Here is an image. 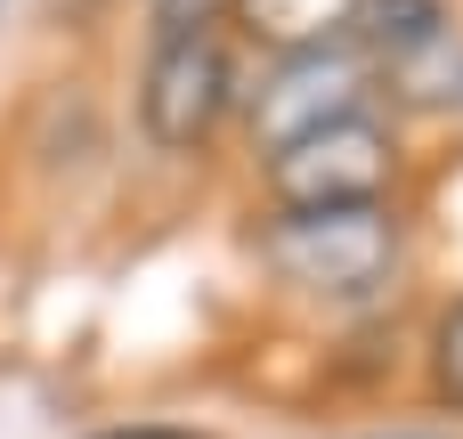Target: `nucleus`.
<instances>
[{
  "label": "nucleus",
  "instance_id": "obj_3",
  "mask_svg": "<svg viewBox=\"0 0 463 439\" xmlns=\"http://www.w3.org/2000/svg\"><path fill=\"white\" fill-rule=\"evenodd\" d=\"M236 106V57L228 41L203 33H155L146 73H138V130L155 147H203L220 114Z\"/></svg>",
  "mask_w": 463,
  "mask_h": 439
},
{
  "label": "nucleus",
  "instance_id": "obj_7",
  "mask_svg": "<svg viewBox=\"0 0 463 439\" xmlns=\"http://www.w3.org/2000/svg\"><path fill=\"white\" fill-rule=\"evenodd\" d=\"M431 383H439L448 407H463V301L439 318V334H431Z\"/></svg>",
  "mask_w": 463,
  "mask_h": 439
},
{
  "label": "nucleus",
  "instance_id": "obj_6",
  "mask_svg": "<svg viewBox=\"0 0 463 439\" xmlns=\"http://www.w3.org/2000/svg\"><path fill=\"white\" fill-rule=\"evenodd\" d=\"M358 33H366L391 65H415V57L448 49V8H439V0H366V8H358Z\"/></svg>",
  "mask_w": 463,
  "mask_h": 439
},
{
  "label": "nucleus",
  "instance_id": "obj_8",
  "mask_svg": "<svg viewBox=\"0 0 463 439\" xmlns=\"http://www.w3.org/2000/svg\"><path fill=\"white\" fill-rule=\"evenodd\" d=\"M98 439H187V432H98Z\"/></svg>",
  "mask_w": 463,
  "mask_h": 439
},
{
  "label": "nucleus",
  "instance_id": "obj_1",
  "mask_svg": "<svg viewBox=\"0 0 463 439\" xmlns=\"http://www.w3.org/2000/svg\"><path fill=\"white\" fill-rule=\"evenodd\" d=\"M260 261L301 285V293H326V301H366L399 277V220L383 204H358V212H277L269 236H260Z\"/></svg>",
  "mask_w": 463,
  "mask_h": 439
},
{
  "label": "nucleus",
  "instance_id": "obj_5",
  "mask_svg": "<svg viewBox=\"0 0 463 439\" xmlns=\"http://www.w3.org/2000/svg\"><path fill=\"white\" fill-rule=\"evenodd\" d=\"M358 8L366 0H228V16L277 49V57H317V49H342L358 33Z\"/></svg>",
  "mask_w": 463,
  "mask_h": 439
},
{
  "label": "nucleus",
  "instance_id": "obj_2",
  "mask_svg": "<svg viewBox=\"0 0 463 439\" xmlns=\"http://www.w3.org/2000/svg\"><path fill=\"white\" fill-rule=\"evenodd\" d=\"M260 179H269L277 212H358L399 187V138L374 114H350V122H326V130L277 147L260 163Z\"/></svg>",
  "mask_w": 463,
  "mask_h": 439
},
{
  "label": "nucleus",
  "instance_id": "obj_9",
  "mask_svg": "<svg viewBox=\"0 0 463 439\" xmlns=\"http://www.w3.org/2000/svg\"><path fill=\"white\" fill-rule=\"evenodd\" d=\"M391 439H439V432H391Z\"/></svg>",
  "mask_w": 463,
  "mask_h": 439
},
{
  "label": "nucleus",
  "instance_id": "obj_4",
  "mask_svg": "<svg viewBox=\"0 0 463 439\" xmlns=\"http://www.w3.org/2000/svg\"><path fill=\"white\" fill-rule=\"evenodd\" d=\"M350 114H366V65H358L350 49L277 57V73H269L260 98H252V147H260V163H269L277 147H293V138H309V130H326V122H350Z\"/></svg>",
  "mask_w": 463,
  "mask_h": 439
}]
</instances>
